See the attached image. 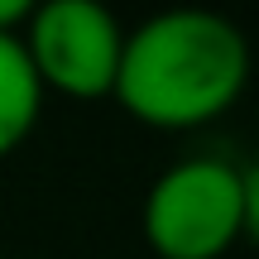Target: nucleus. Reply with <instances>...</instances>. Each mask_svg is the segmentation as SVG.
<instances>
[{"label":"nucleus","mask_w":259,"mask_h":259,"mask_svg":"<svg viewBox=\"0 0 259 259\" xmlns=\"http://www.w3.org/2000/svg\"><path fill=\"white\" fill-rule=\"evenodd\" d=\"M29 0H0V34H19L24 29V19H29Z\"/></svg>","instance_id":"obj_6"},{"label":"nucleus","mask_w":259,"mask_h":259,"mask_svg":"<svg viewBox=\"0 0 259 259\" xmlns=\"http://www.w3.org/2000/svg\"><path fill=\"white\" fill-rule=\"evenodd\" d=\"M240 202H245V235L259 245V163L240 168Z\"/></svg>","instance_id":"obj_5"},{"label":"nucleus","mask_w":259,"mask_h":259,"mask_svg":"<svg viewBox=\"0 0 259 259\" xmlns=\"http://www.w3.org/2000/svg\"><path fill=\"white\" fill-rule=\"evenodd\" d=\"M24 58L44 92H63L72 101H96L115 92L125 34L115 15L96 0H48L24 19Z\"/></svg>","instance_id":"obj_3"},{"label":"nucleus","mask_w":259,"mask_h":259,"mask_svg":"<svg viewBox=\"0 0 259 259\" xmlns=\"http://www.w3.org/2000/svg\"><path fill=\"white\" fill-rule=\"evenodd\" d=\"M144 235L158 259H221L245 235L240 168L226 158H183L144 197Z\"/></svg>","instance_id":"obj_2"},{"label":"nucleus","mask_w":259,"mask_h":259,"mask_svg":"<svg viewBox=\"0 0 259 259\" xmlns=\"http://www.w3.org/2000/svg\"><path fill=\"white\" fill-rule=\"evenodd\" d=\"M38 106H44V87L24 58L19 34H0V158L29 139Z\"/></svg>","instance_id":"obj_4"},{"label":"nucleus","mask_w":259,"mask_h":259,"mask_svg":"<svg viewBox=\"0 0 259 259\" xmlns=\"http://www.w3.org/2000/svg\"><path fill=\"white\" fill-rule=\"evenodd\" d=\"M250 44L211 10H168L125 34L115 101L154 130H197L240 101Z\"/></svg>","instance_id":"obj_1"}]
</instances>
